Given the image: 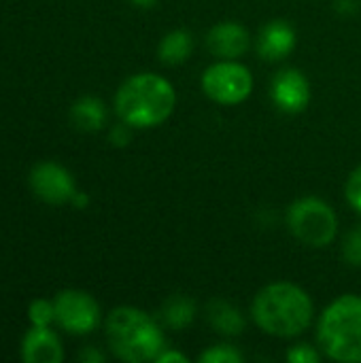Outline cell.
Wrapping results in <instances>:
<instances>
[{"label": "cell", "instance_id": "obj_5", "mask_svg": "<svg viewBox=\"0 0 361 363\" xmlns=\"http://www.w3.org/2000/svg\"><path fill=\"white\" fill-rule=\"evenodd\" d=\"M285 223L291 236L311 249H323L338 236V215L321 198L304 196L289 204Z\"/></svg>", "mask_w": 361, "mask_h": 363}, {"label": "cell", "instance_id": "obj_26", "mask_svg": "<svg viewBox=\"0 0 361 363\" xmlns=\"http://www.w3.org/2000/svg\"><path fill=\"white\" fill-rule=\"evenodd\" d=\"M134 6H140V9H149V6H153L157 0H130Z\"/></svg>", "mask_w": 361, "mask_h": 363}, {"label": "cell", "instance_id": "obj_17", "mask_svg": "<svg viewBox=\"0 0 361 363\" xmlns=\"http://www.w3.org/2000/svg\"><path fill=\"white\" fill-rule=\"evenodd\" d=\"M200 363H243L245 362V355L234 347V345H228V342H221V345H213L211 349L202 351Z\"/></svg>", "mask_w": 361, "mask_h": 363}, {"label": "cell", "instance_id": "obj_1", "mask_svg": "<svg viewBox=\"0 0 361 363\" xmlns=\"http://www.w3.org/2000/svg\"><path fill=\"white\" fill-rule=\"evenodd\" d=\"M251 319L264 334L289 340L302 336L313 325L315 304L300 285L277 281L255 294L251 302Z\"/></svg>", "mask_w": 361, "mask_h": 363}, {"label": "cell", "instance_id": "obj_3", "mask_svg": "<svg viewBox=\"0 0 361 363\" xmlns=\"http://www.w3.org/2000/svg\"><path fill=\"white\" fill-rule=\"evenodd\" d=\"M104 336L111 353L126 363L155 362L166 347L164 325L136 306H117L106 315Z\"/></svg>", "mask_w": 361, "mask_h": 363}, {"label": "cell", "instance_id": "obj_25", "mask_svg": "<svg viewBox=\"0 0 361 363\" xmlns=\"http://www.w3.org/2000/svg\"><path fill=\"white\" fill-rule=\"evenodd\" d=\"M70 204H74V206H79V208H85V206L89 204V198H87V194H83V191H77V194L72 196Z\"/></svg>", "mask_w": 361, "mask_h": 363}, {"label": "cell", "instance_id": "obj_18", "mask_svg": "<svg viewBox=\"0 0 361 363\" xmlns=\"http://www.w3.org/2000/svg\"><path fill=\"white\" fill-rule=\"evenodd\" d=\"M28 317L34 328H51V323H55V304L49 300H34L28 308Z\"/></svg>", "mask_w": 361, "mask_h": 363}, {"label": "cell", "instance_id": "obj_13", "mask_svg": "<svg viewBox=\"0 0 361 363\" xmlns=\"http://www.w3.org/2000/svg\"><path fill=\"white\" fill-rule=\"evenodd\" d=\"M206 319L211 323V328L221 334V336H228V338H234V336H240L245 332V315L232 304V302H226V300H211L209 306H206Z\"/></svg>", "mask_w": 361, "mask_h": 363}, {"label": "cell", "instance_id": "obj_14", "mask_svg": "<svg viewBox=\"0 0 361 363\" xmlns=\"http://www.w3.org/2000/svg\"><path fill=\"white\" fill-rule=\"evenodd\" d=\"M196 313H198V308H196V302L191 298H187L183 294H174L162 304L157 319L164 325V330L183 332L187 325L194 323Z\"/></svg>", "mask_w": 361, "mask_h": 363}, {"label": "cell", "instance_id": "obj_10", "mask_svg": "<svg viewBox=\"0 0 361 363\" xmlns=\"http://www.w3.org/2000/svg\"><path fill=\"white\" fill-rule=\"evenodd\" d=\"M206 49L217 60H238L251 47V34L240 21H219L206 32Z\"/></svg>", "mask_w": 361, "mask_h": 363}, {"label": "cell", "instance_id": "obj_15", "mask_svg": "<svg viewBox=\"0 0 361 363\" xmlns=\"http://www.w3.org/2000/svg\"><path fill=\"white\" fill-rule=\"evenodd\" d=\"M106 106L100 98L83 96L70 108V119L81 132H98L106 123Z\"/></svg>", "mask_w": 361, "mask_h": 363}, {"label": "cell", "instance_id": "obj_6", "mask_svg": "<svg viewBox=\"0 0 361 363\" xmlns=\"http://www.w3.org/2000/svg\"><path fill=\"white\" fill-rule=\"evenodd\" d=\"M200 85L209 100L221 106H236L251 96L253 74L238 60H217L202 72Z\"/></svg>", "mask_w": 361, "mask_h": 363}, {"label": "cell", "instance_id": "obj_12", "mask_svg": "<svg viewBox=\"0 0 361 363\" xmlns=\"http://www.w3.org/2000/svg\"><path fill=\"white\" fill-rule=\"evenodd\" d=\"M21 359L26 363H60L64 359V349L49 328L32 325L21 340Z\"/></svg>", "mask_w": 361, "mask_h": 363}, {"label": "cell", "instance_id": "obj_9", "mask_svg": "<svg viewBox=\"0 0 361 363\" xmlns=\"http://www.w3.org/2000/svg\"><path fill=\"white\" fill-rule=\"evenodd\" d=\"M270 98L287 115L302 113L311 102V83L300 68H283L270 83Z\"/></svg>", "mask_w": 361, "mask_h": 363}, {"label": "cell", "instance_id": "obj_24", "mask_svg": "<svg viewBox=\"0 0 361 363\" xmlns=\"http://www.w3.org/2000/svg\"><path fill=\"white\" fill-rule=\"evenodd\" d=\"M79 359L85 363H102L104 362V355L98 351V349H94V347H87L81 355H79Z\"/></svg>", "mask_w": 361, "mask_h": 363}, {"label": "cell", "instance_id": "obj_7", "mask_svg": "<svg viewBox=\"0 0 361 363\" xmlns=\"http://www.w3.org/2000/svg\"><path fill=\"white\" fill-rule=\"evenodd\" d=\"M55 304V323L72 334V336H87L100 325V306L87 294L79 289L60 291L53 300Z\"/></svg>", "mask_w": 361, "mask_h": 363}, {"label": "cell", "instance_id": "obj_4", "mask_svg": "<svg viewBox=\"0 0 361 363\" xmlns=\"http://www.w3.org/2000/svg\"><path fill=\"white\" fill-rule=\"evenodd\" d=\"M317 347L338 363H361V296L345 294L332 300L317 319Z\"/></svg>", "mask_w": 361, "mask_h": 363}, {"label": "cell", "instance_id": "obj_11", "mask_svg": "<svg viewBox=\"0 0 361 363\" xmlns=\"http://www.w3.org/2000/svg\"><path fill=\"white\" fill-rule=\"evenodd\" d=\"M255 47L262 60L281 62L296 49V30L287 19H272L260 30Z\"/></svg>", "mask_w": 361, "mask_h": 363}, {"label": "cell", "instance_id": "obj_16", "mask_svg": "<svg viewBox=\"0 0 361 363\" xmlns=\"http://www.w3.org/2000/svg\"><path fill=\"white\" fill-rule=\"evenodd\" d=\"M191 51H194V36L187 30H170L162 36L157 45L160 62L166 66H179L187 62Z\"/></svg>", "mask_w": 361, "mask_h": 363}, {"label": "cell", "instance_id": "obj_20", "mask_svg": "<svg viewBox=\"0 0 361 363\" xmlns=\"http://www.w3.org/2000/svg\"><path fill=\"white\" fill-rule=\"evenodd\" d=\"M285 359L289 363H319L323 359V353L319 351V347H313L309 342H300L287 351Z\"/></svg>", "mask_w": 361, "mask_h": 363}, {"label": "cell", "instance_id": "obj_19", "mask_svg": "<svg viewBox=\"0 0 361 363\" xmlns=\"http://www.w3.org/2000/svg\"><path fill=\"white\" fill-rule=\"evenodd\" d=\"M343 257L349 266L361 268V225H355L343 240Z\"/></svg>", "mask_w": 361, "mask_h": 363}, {"label": "cell", "instance_id": "obj_21", "mask_svg": "<svg viewBox=\"0 0 361 363\" xmlns=\"http://www.w3.org/2000/svg\"><path fill=\"white\" fill-rule=\"evenodd\" d=\"M345 196H347L349 206H351L357 215H361V164L349 174L347 185H345Z\"/></svg>", "mask_w": 361, "mask_h": 363}, {"label": "cell", "instance_id": "obj_8", "mask_svg": "<svg viewBox=\"0 0 361 363\" xmlns=\"http://www.w3.org/2000/svg\"><path fill=\"white\" fill-rule=\"evenodd\" d=\"M30 187L34 196L47 204H66L77 194L72 174L55 162L36 164L30 172Z\"/></svg>", "mask_w": 361, "mask_h": 363}, {"label": "cell", "instance_id": "obj_22", "mask_svg": "<svg viewBox=\"0 0 361 363\" xmlns=\"http://www.w3.org/2000/svg\"><path fill=\"white\" fill-rule=\"evenodd\" d=\"M132 125H128V123H123V121H119L117 125H113L111 128V132H109V140L115 145V147H126L130 140H132Z\"/></svg>", "mask_w": 361, "mask_h": 363}, {"label": "cell", "instance_id": "obj_2", "mask_svg": "<svg viewBox=\"0 0 361 363\" xmlns=\"http://www.w3.org/2000/svg\"><path fill=\"white\" fill-rule=\"evenodd\" d=\"M177 108L174 85L155 72L128 77L115 94V113L119 121L134 130H149L166 123Z\"/></svg>", "mask_w": 361, "mask_h": 363}, {"label": "cell", "instance_id": "obj_23", "mask_svg": "<svg viewBox=\"0 0 361 363\" xmlns=\"http://www.w3.org/2000/svg\"><path fill=\"white\" fill-rule=\"evenodd\" d=\"M153 363H187V355H183V353H179V351H174V349L164 347Z\"/></svg>", "mask_w": 361, "mask_h": 363}]
</instances>
